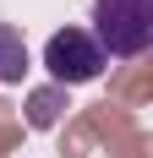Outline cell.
Returning a JSON list of instances; mask_svg holds the SVG:
<instances>
[{
  "label": "cell",
  "mask_w": 153,
  "mask_h": 158,
  "mask_svg": "<svg viewBox=\"0 0 153 158\" xmlns=\"http://www.w3.org/2000/svg\"><path fill=\"white\" fill-rule=\"evenodd\" d=\"M93 44L104 60H137L153 44V0H93Z\"/></svg>",
  "instance_id": "obj_1"
},
{
  "label": "cell",
  "mask_w": 153,
  "mask_h": 158,
  "mask_svg": "<svg viewBox=\"0 0 153 158\" xmlns=\"http://www.w3.org/2000/svg\"><path fill=\"white\" fill-rule=\"evenodd\" d=\"M104 49L93 44L88 27H60L55 38L44 44V71L55 87H82V82H98L104 77Z\"/></svg>",
  "instance_id": "obj_2"
},
{
  "label": "cell",
  "mask_w": 153,
  "mask_h": 158,
  "mask_svg": "<svg viewBox=\"0 0 153 158\" xmlns=\"http://www.w3.org/2000/svg\"><path fill=\"white\" fill-rule=\"evenodd\" d=\"M28 77V44L11 22H0V87H16Z\"/></svg>",
  "instance_id": "obj_3"
},
{
  "label": "cell",
  "mask_w": 153,
  "mask_h": 158,
  "mask_svg": "<svg viewBox=\"0 0 153 158\" xmlns=\"http://www.w3.org/2000/svg\"><path fill=\"white\" fill-rule=\"evenodd\" d=\"M60 93H66V87H44V93H33L28 120H33L38 131H44V126H55V114H60Z\"/></svg>",
  "instance_id": "obj_4"
}]
</instances>
